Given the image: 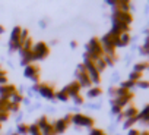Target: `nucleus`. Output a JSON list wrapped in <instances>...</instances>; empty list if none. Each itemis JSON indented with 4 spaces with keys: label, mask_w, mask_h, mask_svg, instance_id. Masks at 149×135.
Wrapping results in <instances>:
<instances>
[{
    "label": "nucleus",
    "mask_w": 149,
    "mask_h": 135,
    "mask_svg": "<svg viewBox=\"0 0 149 135\" xmlns=\"http://www.w3.org/2000/svg\"><path fill=\"white\" fill-rule=\"evenodd\" d=\"M70 47H72V49H76V47H78V43H76V41H72V43H70Z\"/></svg>",
    "instance_id": "46"
},
{
    "label": "nucleus",
    "mask_w": 149,
    "mask_h": 135,
    "mask_svg": "<svg viewBox=\"0 0 149 135\" xmlns=\"http://www.w3.org/2000/svg\"><path fill=\"white\" fill-rule=\"evenodd\" d=\"M41 135H56V132H54V128H53V125L51 123H48L45 128H42L41 131Z\"/></svg>",
    "instance_id": "22"
},
{
    "label": "nucleus",
    "mask_w": 149,
    "mask_h": 135,
    "mask_svg": "<svg viewBox=\"0 0 149 135\" xmlns=\"http://www.w3.org/2000/svg\"><path fill=\"white\" fill-rule=\"evenodd\" d=\"M10 100H6V98H2L0 97V112H5V113H10Z\"/></svg>",
    "instance_id": "17"
},
{
    "label": "nucleus",
    "mask_w": 149,
    "mask_h": 135,
    "mask_svg": "<svg viewBox=\"0 0 149 135\" xmlns=\"http://www.w3.org/2000/svg\"><path fill=\"white\" fill-rule=\"evenodd\" d=\"M22 49V44L18 41V43H10L9 41V50L10 51H16V50H21Z\"/></svg>",
    "instance_id": "30"
},
{
    "label": "nucleus",
    "mask_w": 149,
    "mask_h": 135,
    "mask_svg": "<svg viewBox=\"0 0 149 135\" xmlns=\"http://www.w3.org/2000/svg\"><path fill=\"white\" fill-rule=\"evenodd\" d=\"M19 109H21V104H13V103H12V106H10V112L18 113V112H19Z\"/></svg>",
    "instance_id": "40"
},
{
    "label": "nucleus",
    "mask_w": 149,
    "mask_h": 135,
    "mask_svg": "<svg viewBox=\"0 0 149 135\" xmlns=\"http://www.w3.org/2000/svg\"><path fill=\"white\" fill-rule=\"evenodd\" d=\"M94 65H95V68H97V71L101 74L105 68H107V63H105V60H104V57H100L98 60H95L94 62Z\"/></svg>",
    "instance_id": "19"
},
{
    "label": "nucleus",
    "mask_w": 149,
    "mask_h": 135,
    "mask_svg": "<svg viewBox=\"0 0 149 135\" xmlns=\"http://www.w3.org/2000/svg\"><path fill=\"white\" fill-rule=\"evenodd\" d=\"M129 94H132V93L129 90H126V88H121V87H118L117 91H116V97H126Z\"/></svg>",
    "instance_id": "28"
},
{
    "label": "nucleus",
    "mask_w": 149,
    "mask_h": 135,
    "mask_svg": "<svg viewBox=\"0 0 149 135\" xmlns=\"http://www.w3.org/2000/svg\"><path fill=\"white\" fill-rule=\"evenodd\" d=\"M28 134H31V135H38V134H41L38 125H37V123H31V125H28Z\"/></svg>",
    "instance_id": "24"
},
{
    "label": "nucleus",
    "mask_w": 149,
    "mask_h": 135,
    "mask_svg": "<svg viewBox=\"0 0 149 135\" xmlns=\"http://www.w3.org/2000/svg\"><path fill=\"white\" fill-rule=\"evenodd\" d=\"M8 84V77H0V85H6Z\"/></svg>",
    "instance_id": "44"
},
{
    "label": "nucleus",
    "mask_w": 149,
    "mask_h": 135,
    "mask_svg": "<svg viewBox=\"0 0 149 135\" xmlns=\"http://www.w3.org/2000/svg\"><path fill=\"white\" fill-rule=\"evenodd\" d=\"M132 98H133V94H129L126 97H116V98L111 100V104H117V106H120L123 109V107H126L132 101Z\"/></svg>",
    "instance_id": "12"
},
{
    "label": "nucleus",
    "mask_w": 149,
    "mask_h": 135,
    "mask_svg": "<svg viewBox=\"0 0 149 135\" xmlns=\"http://www.w3.org/2000/svg\"><path fill=\"white\" fill-rule=\"evenodd\" d=\"M51 125H53V128H54L56 135H57V134H64V132L67 131V128H69V125H67L63 119H57V120H54Z\"/></svg>",
    "instance_id": "11"
},
{
    "label": "nucleus",
    "mask_w": 149,
    "mask_h": 135,
    "mask_svg": "<svg viewBox=\"0 0 149 135\" xmlns=\"http://www.w3.org/2000/svg\"><path fill=\"white\" fill-rule=\"evenodd\" d=\"M61 90H63L64 93H67V96H69L70 98H73V97H76V96H79V94H81V90H82V87L79 85V82L73 81V82H70V84L64 85Z\"/></svg>",
    "instance_id": "9"
},
{
    "label": "nucleus",
    "mask_w": 149,
    "mask_h": 135,
    "mask_svg": "<svg viewBox=\"0 0 149 135\" xmlns=\"http://www.w3.org/2000/svg\"><path fill=\"white\" fill-rule=\"evenodd\" d=\"M145 44H149V35H148L146 38H145Z\"/></svg>",
    "instance_id": "49"
},
{
    "label": "nucleus",
    "mask_w": 149,
    "mask_h": 135,
    "mask_svg": "<svg viewBox=\"0 0 149 135\" xmlns=\"http://www.w3.org/2000/svg\"><path fill=\"white\" fill-rule=\"evenodd\" d=\"M94 119L91 116H86L84 113H73L72 115V123L78 125V126H84V128H94Z\"/></svg>",
    "instance_id": "5"
},
{
    "label": "nucleus",
    "mask_w": 149,
    "mask_h": 135,
    "mask_svg": "<svg viewBox=\"0 0 149 135\" xmlns=\"http://www.w3.org/2000/svg\"><path fill=\"white\" fill-rule=\"evenodd\" d=\"M18 90H16V87L15 85H12V84H6V85H0V97L2 98H6V100H9L15 93H16Z\"/></svg>",
    "instance_id": "10"
},
{
    "label": "nucleus",
    "mask_w": 149,
    "mask_h": 135,
    "mask_svg": "<svg viewBox=\"0 0 149 135\" xmlns=\"http://www.w3.org/2000/svg\"><path fill=\"white\" fill-rule=\"evenodd\" d=\"M84 66H85V69H86V74H88L91 82L95 84V87H98V84L101 82V74L97 71L94 62L91 59H88L86 56H84Z\"/></svg>",
    "instance_id": "2"
},
{
    "label": "nucleus",
    "mask_w": 149,
    "mask_h": 135,
    "mask_svg": "<svg viewBox=\"0 0 149 135\" xmlns=\"http://www.w3.org/2000/svg\"><path fill=\"white\" fill-rule=\"evenodd\" d=\"M140 53H142V54L149 56V44H143V47L140 49Z\"/></svg>",
    "instance_id": "38"
},
{
    "label": "nucleus",
    "mask_w": 149,
    "mask_h": 135,
    "mask_svg": "<svg viewBox=\"0 0 149 135\" xmlns=\"http://www.w3.org/2000/svg\"><path fill=\"white\" fill-rule=\"evenodd\" d=\"M111 18H113V22H120V24H126V25H130L133 21V16L130 15V12H121L117 9H114Z\"/></svg>",
    "instance_id": "7"
},
{
    "label": "nucleus",
    "mask_w": 149,
    "mask_h": 135,
    "mask_svg": "<svg viewBox=\"0 0 149 135\" xmlns=\"http://www.w3.org/2000/svg\"><path fill=\"white\" fill-rule=\"evenodd\" d=\"M38 135H41V134H38Z\"/></svg>",
    "instance_id": "53"
},
{
    "label": "nucleus",
    "mask_w": 149,
    "mask_h": 135,
    "mask_svg": "<svg viewBox=\"0 0 149 135\" xmlns=\"http://www.w3.org/2000/svg\"><path fill=\"white\" fill-rule=\"evenodd\" d=\"M137 120H140L142 123H145V125H149V115H146V116H142V117H136Z\"/></svg>",
    "instance_id": "39"
},
{
    "label": "nucleus",
    "mask_w": 149,
    "mask_h": 135,
    "mask_svg": "<svg viewBox=\"0 0 149 135\" xmlns=\"http://www.w3.org/2000/svg\"><path fill=\"white\" fill-rule=\"evenodd\" d=\"M0 129H2V123H0Z\"/></svg>",
    "instance_id": "52"
},
{
    "label": "nucleus",
    "mask_w": 149,
    "mask_h": 135,
    "mask_svg": "<svg viewBox=\"0 0 149 135\" xmlns=\"http://www.w3.org/2000/svg\"><path fill=\"white\" fill-rule=\"evenodd\" d=\"M54 98H57V100H60V101H67L70 97L67 96V93H64L63 90H60V91H56V96H54Z\"/></svg>",
    "instance_id": "21"
},
{
    "label": "nucleus",
    "mask_w": 149,
    "mask_h": 135,
    "mask_svg": "<svg viewBox=\"0 0 149 135\" xmlns=\"http://www.w3.org/2000/svg\"><path fill=\"white\" fill-rule=\"evenodd\" d=\"M22 30H24V28H22V27H19V25H18V27H15V28L12 30V32H10V40H9V41H10V43H18V41L21 40Z\"/></svg>",
    "instance_id": "13"
},
{
    "label": "nucleus",
    "mask_w": 149,
    "mask_h": 135,
    "mask_svg": "<svg viewBox=\"0 0 149 135\" xmlns=\"http://www.w3.org/2000/svg\"><path fill=\"white\" fill-rule=\"evenodd\" d=\"M111 112H113L114 115H117V116H118V115L123 112V109H121L120 106H117V104H111Z\"/></svg>",
    "instance_id": "33"
},
{
    "label": "nucleus",
    "mask_w": 149,
    "mask_h": 135,
    "mask_svg": "<svg viewBox=\"0 0 149 135\" xmlns=\"http://www.w3.org/2000/svg\"><path fill=\"white\" fill-rule=\"evenodd\" d=\"M32 54H34V60L35 62L42 60V59H45L50 54V46L47 43H44V41H38L32 47Z\"/></svg>",
    "instance_id": "4"
},
{
    "label": "nucleus",
    "mask_w": 149,
    "mask_h": 135,
    "mask_svg": "<svg viewBox=\"0 0 149 135\" xmlns=\"http://www.w3.org/2000/svg\"><path fill=\"white\" fill-rule=\"evenodd\" d=\"M3 32H5V27H3V25H0V35H2Z\"/></svg>",
    "instance_id": "48"
},
{
    "label": "nucleus",
    "mask_w": 149,
    "mask_h": 135,
    "mask_svg": "<svg viewBox=\"0 0 149 135\" xmlns=\"http://www.w3.org/2000/svg\"><path fill=\"white\" fill-rule=\"evenodd\" d=\"M136 122H137V119H136V117H132V119H126V120H124V123H123V126H124L126 129H132V126H133V125H134Z\"/></svg>",
    "instance_id": "29"
},
{
    "label": "nucleus",
    "mask_w": 149,
    "mask_h": 135,
    "mask_svg": "<svg viewBox=\"0 0 149 135\" xmlns=\"http://www.w3.org/2000/svg\"><path fill=\"white\" fill-rule=\"evenodd\" d=\"M9 119V113H5V112H0V123L2 122H6Z\"/></svg>",
    "instance_id": "37"
},
{
    "label": "nucleus",
    "mask_w": 149,
    "mask_h": 135,
    "mask_svg": "<svg viewBox=\"0 0 149 135\" xmlns=\"http://www.w3.org/2000/svg\"><path fill=\"white\" fill-rule=\"evenodd\" d=\"M74 77H76V82H79V85H81L82 88H88V90H89V88L92 87V82H91V79H89L88 74H86V69H85L84 63H79V65L76 66Z\"/></svg>",
    "instance_id": "3"
},
{
    "label": "nucleus",
    "mask_w": 149,
    "mask_h": 135,
    "mask_svg": "<svg viewBox=\"0 0 149 135\" xmlns=\"http://www.w3.org/2000/svg\"><path fill=\"white\" fill-rule=\"evenodd\" d=\"M130 43V35H129V32H123L120 37H118V44H117V47H124V46H127Z\"/></svg>",
    "instance_id": "18"
},
{
    "label": "nucleus",
    "mask_w": 149,
    "mask_h": 135,
    "mask_svg": "<svg viewBox=\"0 0 149 135\" xmlns=\"http://www.w3.org/2000/svg\"><path fill=\"white\" fill-rule=\"evenodd\" d=\"M10 135H18V132H13V134H10Z\"/></svg>",
    "instance_id": "51"
},
{
    "label": "nucleus",
    "mask_w": 149,
    "mask_h": 135,
    "mask_svg": "<svg viewBox=\"0 0 149 135\" xmlns=\"http://www.w3.org/2000/svg\"><path fill=\"white\" fill-rule=\"evenodd\" d=\"M116 91H117V88H116V87H110V90H108V94H110L111 97H116Z\"/></svg>",
    "instance_id": "42"
},
{
    "label": "nucleus",
    "mask_w": 149,
    "mask_h": 135,
    "mask_svg": "<svg viewBox=\"0 0 149 135\" xmlns=\"http://www.w3.org/2000/svg\"><path fill=\"white\" fill-rule=\"evenodd\" d=\"M137 115H139V112H137V109H136L134 106H129L127 109H124V110H123V116H124L126 119L136 117Z\"/></svg>",
    "instance_id": "16"
},
{
    "label": "nucleus",
    "mask_w": 149,
    "mask_h": 135,
    "mask_svg": "<svg viewBox=\"0 0 149 135\" xmlns=\"http://www.w3.org/2000/svg\"><path fill=\"white\" fill-rule=\"evenodd\" d=\"M136 85L140 87V88H149V81H142V79H140Z\"/></svg>",
    "instance_id": "36"
},
{
    "label": "nucleus",
    "mask_w": 149,
    "mask_h": 135,
    "mask_svg": "<svg viewBox=\"0 0 149 135\" xmlns=\"http://www.w3.org/2000/svg\"><path fill=\"white\" fill-rule=\"evenodd\" d=\"M140 135H149V132H148V131H145V132H140Z\"/></svg>",
    "instance_id": "50"
},
{
    "label": "nucleus",
    "mask_w": 149,
    "mask_h": 135,
    "mask_svg": "<svg viewBox=\"0 0 149 135\" xmlns=\"http://www.w3.org/2000/svg\"><path fill=\"white\" fill-rule=\"evenodd\" d=\"M24 75H25L26 78H29L32 82L40 84V66H38L37 63H31V65L25 66Z\"/></svg>",
    "instance_id": "6"
},
{
    "label": "nucleus",
    "mask_w": 149,
    "mask_h": 135,
    "mask_svg": "<svg viewBox=\"0 0 149 135\" xmlns=\"http://www.w3.org/2000/svg\"><path fill=\"white\" fill-rule=\"evenodd\" d=\"M145 69H149V63H136L134 65V72L142 74Z\"/></svg>",
    "instance_id": "25"
},
{
    "label": "nucleus",
    "mask_w": 149,
    "mask_h": 135,
    "mask_svg": "<svg viewBox=\"0 0 149 135\" xmlns=\"http://www.w3.org/2000/svg\"><path fill=\"white\" fill-rule=\"evenodd\" d=\"M101 94H102V88H101V87H95V85H92V87L88 90L86 97H88V98H97V97H100Z\"/></svg>",
    "instance_id": "14"
},
{
    "label": "nucleus",
    "mask_w": 149,
    "mask_h": 135,
    "mask_svg": "<svg viewBox=\"0 0 149 135\" xmlns=\"http://www.w3.org/2000/svg\"><path fill=\"white\" fill-rule=\"evenodd\" d=\"M63 120L67 123V125H70L72 123V113H69V115H66L64 117H63Z\"/></svg>",
    "instance_id": "41"
},
{
    "label": "nucleus",
    "mask_w": 149,
    "mask_h": 135,
    "mask_svg": "<svg viewBox=\"0 0 149 135\" xmlns=\"http://www.w3.org/2000/svg\"><path fill=\"white\" fill-rule=\"evenodd\" d=\"M140 79H142V74H139V72H134V71H133V72L129 75V81H133V82H136V84H137Z\"/></svg>",
    "instance_id": "26"
},
{
    "label": "nucleus",
    "mask_w": 149,
    "mask_h": 135,
    "mask_svg": "<svg viewBox=\"0 0 149 135\" xmlns=\"http://www.w3.org/2000/svg\"><path fill=\"white\" fill-rule=\"evenodd\" d=\"M38 94L47 100H53L56 96V90L51 84H45V82H40V88H38Z\"/></svg>",
    "instance_id": "8"
},
{
    "label": "nucleus",
    "mask_w": 149,
    "mask_h": 135,
    "mask_svg": "<svg viewBox=\"0 0 149 135\" xmlns=\"http://www.w3.org/2000/svg\"><path fill=\"white\" fill-rule=\"evenodd\" d=\"M18 135H28V125L26 123L18 125Z\"/></svg>",
    "instance_id": "27"
},
{
    "label": "nucleus",
    "mask_w": 149,
    "mask_h": 135,
    "mask_svg": "<svg viewBox=\"0 0 149 135\" xmlns=\"http://www.w3.org/2000/svg\"><path fill=\"white\" fill-rule=\"evenodd\" d=\"M136 85V82H133V81H124V82H121V88H126V90H129L130 91V88H133Z\"/></svg>",
    "instance_id": "31"
},
{
    "label": "nucleus",
    "mask_w": 149,
    "mask_h": 135,
    "mask_svg": "<svg viewBox=\"0 0 149 135\" xmlns=\"http://www.w3.org/2000/svg\"><path fill=\"white\" fill-rule=\"evenodd\" d=\"M0 77H6V71L2 69V66H0Z\"/></svg>",
    "instance_id": "47"
},
{
    "label": "nucleus",
    "mask_w": 149,
    "mask_h": 135,
    "mask_svg": "<svg viewBox=\"0 0 149 135\" xmlns=\"http://www.w3.org/2000/svg\"><path fill=\"white\" fill-rule=\"evenodd\" d=\"M114 9L121 11V12H129V9H130V2H127V0H117Z\"/></svg>",
    "instance_id": "15"
},
{
    "label": "nucleus",
    "mask_w": 149,
    "mask_h": 135,
    "mask_svg": "<svg viewBox=\"0 0 149 135\" xmlns=\"http://www.w3.org/2000/svg\"><path fill=\"white\" fill-rule=\"evenodd\" d=\"M73 103H74V104H84V103H85V98L79 94V96H76V97H73Z\"/></svg>",
    "instance_id": "34"
},
{
    "label": "nucleus",
    "mask_w": 149,
    "mask_h": 135,
    "mask_svg": "<svg viewBox=\"0 0 149 135\" xmlns=\"http://www.w3.org/2000/svg\"><path fill=\"white\" fill-rule=\"evenodd\" d=\"M35 123L38 125V128H40V131H41V129H42V128H45V126H47V125H48L50 122H48L47 116H41V117H40V119H38V120H37Z\"/></svg>",
    "instance_id": "23"
},
{
    "label": "nucleus",
    "mask_w": 149,
    "mask_h": 135,
    "mask_svg": "<svg viewBox=\"0 0 149 135\" xmlns=\"http://www.w3.org/2000/svg\"><path fill=\"white\" fill-rule=\"evenodd\" d=\"M38 88H40V84H34L32 85V91H37L38 93Z\"/></svg>",
    "instance_id": "45"
},
{
    "label": "nucleus",
    "mask_w": 149,
    "mask_h": 135,
    "mask_svg": "<svg viewBox=\"0 0 149 135\" xmlns=\"http://www.w3.org/2000/svg\"><path fill=\"white\" fill-rule=\"evenodd\" d=\"M102 57H104V60H105L107 66H108V65H110V66H111V65H114V62H116V59H117V57H111V56H102Z\"/></svg>",
    "instance_id": "35"
},
{
    "label": "nucleus",
    "mask_w": 149,
    "mask_h": 135,
    "mask_svg": "<svg viewBox=\"0 0 149 135\" xmlns=\"http://www.w3.org/2000/svg\"><path fill=\"white\" fill-rule=\"evenodd\" d=\"M89 135H105V132L102 129H98V128H91L89 129Z\"/></svg>",
    "instance_id": "32"
},
{
    "label": "nucleus",
    "mask_w": 149,
    "mask_h": 135,
    "mask_svg": "<svg viewBox=\"0 0 149 135\" xmlns=\"http://www.w3.org/2000/svg\"><path fill=\"white\" fill-rule=\"evenodd\" d=\"M9 100H10V103H13V104H21V103L24 101V96H22V94H19V93L16 91V93H15Z\"/></svg>",
    "instance_id": "20"
},
{
    "label": "nucleus",
    "mask_w": 149,
    "mask_h": 135,
    "mask_svg": "<svg viewBox=\"0 0 149 135\" xmlns=\"http://www.w3.org/2000/svg\"><path fill=\"white\" fill-rule=\"evenodd\" d=\"M84 56H86V57L91 59L92 62H95V60H98L100 57L104 56V53H102V46H101V43H100V38H91V40H89V43L86 44V51H85Z\"/></svg>",
    "instance_id": "1"
},
{
    "label": "nucleus",
    "mask_w": 149,
    "mask_h": 135,
    "mask_svg": "<svg viewBox=\"0 0 149 135\" xmlns=\"http://www.w3.org/2000/svg\"><path fill=\"white\" fill-rule=\"evenodd\" d=\"M127 135H140V132L137 131V129H129V132H127Z\"/></svg>",
    "instance_id": "43"
}]
</instances>
